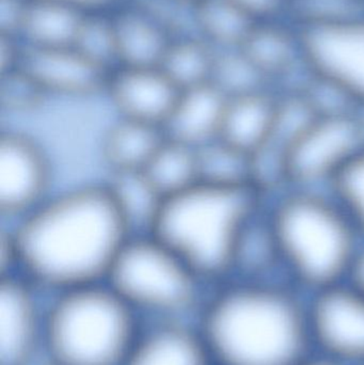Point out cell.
I'll use <instances>...</instances> for the list:
<instances>
[{
    "label": "cell",
    "mask_w": 364,
    "mask_h": 365,
    "mask_svg": "<svg viewBox=\"0 0 364 365\" xmlns=\"http://www.w3.org/2000/svg\"><path fill=\"white\" fill-rule=\"evenodd\" d=\"M202 282L152 235L130 237L105 281L138 317L155 321L184 319L198 307Z\"/></svg>",
    "instance_id": "obj_6"
},
{
    "label": "cell",
    "mask_w": 364,
    "mask_h": 365,
    "mask_svg": "<svg viewBox=\"0 0 364 365\" xmlns=\"http://www.w3.org/2000/svg\"><path fill=\"white\" fill-rule=\"evenodd\" d=\"M164 128L119 118L103 141V155L113 173L143 171L166 140Z\"/></svg>",
    "instance_id": "obj_19"
},
{
    "label": "cell",
    "mask_w": 364,
    "mask_h": 365,
    "mask_svg": "<svg viewBox=\"0 0 364 365\" xmlns=\"http://www.w3.org/2000/svg\"><path fill=\"white\" fill-rule=\"evenodd\" d=\"M61 4L83 15L110 14L128 0H43Z\"/></svg>",
    "instance_id": "obj_31"
},
{
    "label": "cell",
    "mask_w": 364,
    "mask_h": 365,
    "mask_svg": "<svg viewBox=\"0 0 364 365\" xmlns=\"http://www.w3.org/2000/svg\"><path fill=\"white\" fill-rule=\"evenodd\" d=\"M239 48L271 87L305 68L301 32L286 17L256 21Z\"/></svg>",
    "instance_id": "obj_16"
},
{
    "label": "cell",
    "mask_w": 364,
    "mask_h": 365,
    "mask_svg": "<svg viewBox=\"0 0 364 365\" xmlns=\"http://www.w3.org/2000/svg\"><path fill=\"white\" fill-rule=\"evenodd\" d=\"M256 23L229 0H198L190 8V31L216 51L239 48Z\"/></svg>",
    "instance_id": "obj_21"
},
{
    "label": "cell",
    "mask_w": 364,
    "mask_h": 365,
    "mask_svg": "<svg viewBox=\"0 0 364 365\" xmlns=\"http://www.w3.org/2000/svg\"><path fill=\"white\" fill-rule=\"evenodd\" d=\"M16 267L55 294L106 281L132 231L107 186L44 200L11 231Z\"/></svg>",
    "instance_id": "obj_1"
},
{
    "label": "cell",
    "mask_w": 364,
    "mask_h": 365,
    "mask_svg": "<svg viewBox=\"0 0 364 365\" xmlns=\"http://www.w3.org/2000/svg\"><path fill=\"white\" fill-rule=\"evenodd\" d=\"M364 16V0H288L286 17L297 28L331 25Z\"/></svg>",
    "instance_id": "obj_27"
},
{
    "label": "cell",
    "mask_w": 364,
    "mask_h": 365,
    "mask_svg": "<svg viewBox=\"0 0 364 365\" xmlns=\"http://www.w3.org/2000/svg\"><path fill=\"white\" fill-rule=\"evenodd\" d=\"M138 319L105 282L57 293L45 308L43 357L51 365H123Z\"/></svg>",
    "instance_id": "obj_5"
},
{
    "label": "cell",
    "mask_w": 364,
    "mask_h": 365,
    "mask_svg": "<svg viewBox=\"0 0 364 365\" xmlns=\"http://www.w3.org/2000/svg\"><path fill=\"white\" fill-rule=\"evenodd\" d=\"M296 365H344L331 358L326 357V356L321 355L316 351H312L309 356L301 360Z\"/></svg>",
    "instance_id": "obj_33"
},
{
    "label": "cell",
    "mask_w": 364,
    "mask_h": 365,
    "mask_svg": "<svg viewBox=\"0 0 364 365\" xmlns=\"http://www.w3.org/2000/svg\"><path fill=\"white\" fill-rule=\"evenodd\" d=\"M364 365V364H363Z\"/></svg>",
    "instance_id": "obj_35"
},
{
    "label": "cell",
    "mask_w": 364,
    "mask_h": 365,
    "mask_svg": "<svg viewBox=\"0 0 364 365\" xmlns=\"http://www.w3.org/2000/svg\"><path fill=\"white\" fill-rule=\"evenodd\" d=\"M85 16L61 4L27 0L17 38L32 48L74 46Z\"/></svg>",
    "instance_id": "obj_20"
},
{
    "label": "cell",
    "mask_w": 364,
    "mask_h": 365,
    "mask_svg": "<svg viewBox=\"0 0 364 365\" xmlns=\"http://www.w3.org/2000/svg\"><path fill=\"white\" fill-rule=\"evenodd\" d=\"M33 287L14 274L0 276V365H32L43 354L45 308Z\"/></svg>",
    "instance_id": "obj_10"
},
{
    "label": "cell",
    "mask_w": 364,
    "mask_h": 365,
    "mask_svg": "<svg viewBox=\"0 0 364 365\" xmlns=\"http://www.w3.org/2000/svg\"><path fill=\"white\" fill-rule=\"evenodd\" d=\"M363 143L355 110L316 115L282 151L284 188L328 190Z\"/></svg>",
    "instance_id": "obj_7"
},
{
    "label": "cell",
    "mask_w": 364,
    "mask_h": 365,
    "mask_svg": "<svg viewBox=\"0 0 364 365\" xmlns=\"http://www.w3.org/2000/svg\"><path fill=\"white\" fill-rule=\"evenodd\" d=\"M123 365H214L197 326L184 319L141 328Z\"/></svg>",
    "instance_id": "obj_15"
},
{
    "label": "cell",
    "mask_w": 364,
    "mask_h": 365,
    "mask_svg": "<svg viewBox=\"0 0 364 365\" xmlns=\"http://www.w3.org/2000/svg\"><path fill=\"white\" fill-rule=\"evenodd\" d=\"M118 207L130 231L140 227L151 231L164 197L154 188L142 171L113 173L108 185Z\"/></svg>",
    "instance_id": "obj_24"
},
{
    "label": "cell",
    "mask_w": 364,
    "mask_h": 365,
    "mask_svg": "<svg viewBox=\"0 0 364 365\" xmlns=\"http://www.w3.org/2000/svg\"><path fill=\"white\" fill-rule=\"evenodd\" d=\"M364 240V143L328 189Z\"/></svg>",
    "instance_id": "obj_28"
},
{
    "label": "cell",
    "mask_w": 364,
    "mask_h": 365,
    "mask_svg": "<svg viewBox=\"0 0 364 365\" xmlns=\"http://www.w3.org/2000/svg\"><path fill=\"white\" fill-rule=\"evenodd\" d=\"M308 74L364 105V16L331 25L298 28Z\"/></svg>",
    "instance_id": "obj_8"
},
{
    "label": "cell",
    "mask_w": 364,
    "mask_h": 365,
    "mask_svg": "<svg viewBox=\"0 0 364 365\" xmlns=\"http://www.w3.org/2000/svg\"><path fill=\"white\" fill-rule=\"evenodd\" d=\"M115 68L160 66L169 45L181 34L150 0H128L111 13Z\"/></svg>",
    "instance_id": "obj_12"
},
{
    "label": "cell",
    "mask_w": 364,
    "mask_h": 365,
    "mask_svg": "<svg viewBox=\"0 0 364 365\" xmlns=\"http://www.w3.org/2000/svg\"><path fill=\"white\" fill-rule=\"evenodd\" d=\"M216 51L194 32H181L169 45L160 68L180 90L196 87L211 81Z\"/></svg>",
    "instance_id": "obj_22"
},
{
    "label": "cell",
    "mask_w": 364,
    "mask_h": 365,
    "mask_svg": "<svg viewBox=\"0 0 364 365\" xmlns=\"http://www.w3.org/2000/svg\"><path fill=\"white\" fill-rule=\"evenodd\" d=\"M46 98L42 90L19 68L0 74V103L10 110H27Z\"/></svg>",
    "instance_id": "obj_29"
},
{
    "label": "cell",
    "mask_w": 364,
    "mask_h": 365,
    "mask_svg": "<svg viewBox=\"0 0 364 365\" xmlns=\"http://www.w3.org/2000/svg\"><path fill=\"white\" fill-rule=\"evenodd\" d=\"M196 150L198 182L222 186H254L251 160L243 152L219 138L209 141Z\"/></svg>",
    "instance_id": "obj_25"
},
{
    "label": "cell",
    "mask_w": 364,
    "mask_h": 365,
    "mask_svg": "<svg viewBox=\"0 0 364 365\" xmlns=\"http://www.w3.org/2000/svg\"><path fill=\"white\" fill-rule=\"evenodd\" d=\"M313 351L344 365L364 364V295L342 282L308 295Z\"/></svg>",
    "instance_id": "obj_9"
},
{
    "label": "cell",
    "mask_w": 364,
    "mask_h": 365,
    "mask_svg": "<svg viewBox=\"0 0 364 365\" xmlns=\"http://www.w3.org/2000/svg\"><path fill=\"white\" fill-rule=\"evenodd\" d=\"M228 98L212 81L182 90L164 126L167 136L199 148L219 136Z\"/></svg>",
    "instance_id": "obj_18"
},
{
    "label": "cell",
    "mask_w": 364,
    "mask_h": 365,
    "mask_svg": "<svg viewBox=\"0 0 364 365\" xmlns=\"http://www.w3.org/2000/svg\"><path fill=\"white\" fill-rule=\"evenodd\" d=\"M346 282L350 283L357 291L364 295V240L353 262Z\"/></svg>",
    "instance_id": "obj_32"
},
{
    "label": "cell",
    "mask_w": 364,
    "mask_h": 365,
    "mask_svg": "<svg viewBox=\"0 0 364 365\" xmlns=\"http://www.w3.org/2000/svg\"><path fill=\"white\" fill-rule=\"evenodd\" d=\"M277 105L274 89L228 98L218 138L251 158L271 143Z\"/></svg>",
    "instance_id": "obj_17"
},
{
    "label": "cell",
    "mask_w": 364,
    "mask_h": 365,
    "mask_svg": "<svg viewBox=\"0 0 364 365\" xmlns=\"http://www.w3.org/2000/svg\"><path fill=\"white\" fill-rule=\"evenodd\" d=\"M170 1L175 2V4H181V6H192L194 2L198 0H170Z\"/></svg>",
    "instance_id": "obj_34"
},
{
    "label": "cell",
    "mask_w": 364,
    "mask_h": 365,
    "mask_svg": "<svg viewBox=\"0 0 364 365\" xmlns=\"http://www.w3.org/2000/svg\"><path fill=\"white\" fill-rule=\"evenodd\" d=\"M254 21L286 17L288 0H229Z\"/></svg>",
    "instance_id": "obj_30"
},
{
    "label": "cell",
    "mask_w": 364,
    "mask_h": 365,
    "mask_svg": "<svg viewBox=\"0 0 364 365\" xmlns=\"http://www.w3.org/2000/svg\"><path fill=\"white\" fill-rule=\"evenodd\" d=\"M211 81L227 98L271 89L262 73L241 48L216 51Z\"/></svg>",
    "instance_id": "obj_26"
},
{
    "label": "cell",
    "mask_w": 364,
    "mask_h": 365,
    "mask_svg": "<svg viewBox=\"0 0 364 365\" xmlns=\"http://www.w3.org/2000/svg\"><path fill=\"white\" fill-rule=\"evenodd\" d=\"M164 199L198 182L196 148L167 136L142 171Z\"/></svg>",
    "instance_id": "obj_23"
},
{
    "label": "cell",
    "mask_w": 364,
    "mask_h": 365,
    "mask_svg": "<svg viewBox=\"0 0 364 365\" xmlns=\"http://www.w3.org/2000/svg\"><path fill=\"white\" fill-rule=\"evenodd\" d=\"M214 365H296L313 351L308 297L286 279H233L201 308Z\"/></svg>",
    "instance_id": "obj_2"
},
{
    "label": "cell",
    "mask_w": 364,
    "mask_h": 365,
    "mask_svg": "<svg viewBox=\"0 0 364 365\" xmlns=\"http://www.w3.org/2000/svg\"><path fill=\"white\" fill-rule=\"evenodd\" d=\"M48 165L40 148L15 133L0 138V210L19 218L44 201Z\"/></svg>",
    "instance_id": "obj_14"
},
{
    "label": "cell",
    "mask_w": 364,
    "mask_h": 365,
    "mask_svg": "<svg viewBox=\"0 0 364 365\" xmlns=\"http://www.w3.org/2000/svg\"><path fill=\"white\" fill-rule=\"evenodd\" d=\"M264 195L250 185L197 182L162 201L150 235L157 238L204 281L232 277L233 259Z\"/></svg>",
    "instance_id": "obj_4"
},
{
    "label": "cell",
    "mask_w": 364,
    "mask_h": 365,
    "mask_svg": "<svg viewBox=\"0 0 364 365\" xmlns=\"http://www.w3.org/2000/svg\"><path fill=\"white\" fill-rule=\"evenodd\" d=\"M265 210L286 281L310 295L348 280L363 238L329 191L286 188Z\"/></svg>",
    "instance_id": "obj_3"
},
{
    "label": "cell",
    "mask_w": 364,
    "mask_h": 365,
    "mask_svg": "<svg viewBox=\"0 0 364 365\" xmlns=\"http://www.w3.org/2000/svg\"><path fill=\"white\" fill-rule=\"evenodd\" d=\"M181 91L160 66H119L111 71L104 93L119 118L164 128Z\"/></svg>",
    "instance_id": "obj_13"
},
{
    "label": "cell",
    "mask_w": 364,
    "mask_h": 365,
    "mask_svg": "<svg viewBox=\"0 0 364 365\" xmlns=\"http://www.w3.org/2000/svg\"><path fill=\"white\" fill-rule=\"evenodd\" d=\"M17 68L25 73L45 96L68 98H87L105 92L111 73L75 46H24Z\"/></svg>",
    "instance_id": "obj_11"
}]
</instances>
